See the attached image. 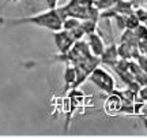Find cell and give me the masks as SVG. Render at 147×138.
<instances>
[{"mask_svg":"<svg viewBox=\"0 0 147 138\" xmlns=\"http://www.w3.org/2000/svg\"><path fill=\"white\" fill-rule=\"evenodd\" d=\"M138 64L140 66V69L144 71V74L147 75V56L144 53H140L139 56H138Z\"/></svg>","mask_w":147,"mask_h":138,"instance_id":"obj_15","label":"cell"},{"mask_svg":"<svg viewBox=\"0 0 147 138\" xmlns=\"http://www.w3.org/2000/svg\"><path fill=\"white\" fill-rule=\"evenodd\" d=\"M0 25H4L7 27L22 26V25H33L37 27H42L51 32H57L63 29V19L59 14L57 8H48L47 11H42L40 14L23 18H15V19H3L0 18Z\"/></svg>","mask_w":147,"mask_h":138,"instance_id":"obj_1","label":"cell"},{"mask_svg":"<svg viewBox=\"0 0 147 138\" xmlns=\"http://www.w3.org/2000/svg\"><path fill=\"white\" fill-rule=\"evenodd\" d=\"M123 99L117 93H110L109 97L105 101V109L109 115H115V114H120V109L123 107Z\"/></svg>","mask_w":147,"mask_h":138,"instance_id":"obj_6","label":"cell"},{"mask_svg":"<svg viewBox=\"0 0 147 138\" xmlns=\"http://www.w3.org/2000/svg\"><path fill=\"white\" fill-rule=\"evenodd\" d=\"M117 14H121V15H131L134 14V0H119L117 4L113 7Z\"/></svg>","mask_w":147,"mask_h":138,"instance_id":"obj_8","label":"cell"},{"mask_svg":"<svg viewBox=\"0 0 147 138\" xmlns=\"http://www.w3.org/2000/svg\"><path fill=\"white\" fill-rule=\"evenodd\" d=\"M134 14L139 19L140 23H146L147 25V8L146 7H138V8H135Z\"/></svg>","mask_w":147,"mask_h":138,"instance_id":"obj_13","label":"cell"},{"mask_svg":"<svg viewBox=\"0 0 147 138\" xmlns=\"http://www.w3.org/2000/svg\"><path fill=\"white\" fill-rule=\"evenodd\" d=\"M10 1H18V0H5L4 4H7V3H10Z\"/></svg>","mask_w":147,"mask_h":138,"instance_id":"obj_19","label":"cell"},{"mask_svg":"<svg viewBox=\"0 0 147 138\" xmlns=\"http://www.w3.org/2000/svg\"><path fill=\"white\" fill-rule=\"evenodd\" d=\"M119 0H95L94 4L95 7L98 8V11H104V10H109V8H113L116 4H117Z\"/></svg>","mask_w":147,"mask_h":138,"instance_id":"obj_10","label":"cell"},{"mask_svg":"<svg viewBox=\"0 0 147 138\" xmlns=\"http://www.w3.org/2000/svg\"><path fill=\"white\" fill-rule=\"evenodd\" d=\"M142 3H143V7H146L147 8V0H142Z\"/></svg>","mask_w":147,"mask_h":138,"instance_id":"obj_18","label":"cell"},{"mask_svg":"<svg viewBox=\"0 0 147 138\" xmlns=\"http://www.w3.org/2000/svg\"><path fill=\"white\" fill-rule=\"evenodd\" d=\"M86 36H87V44H89V48H90V51H91V53L94 56L100 58L101 55H102V52H104V49H105V43H104L102 37L97 32L86 34Z\"/></svg>","mask_w":147,"mask_h":138,"instance_id":"obj_4","label":"cell"},{"mask_svg":"<svg viewBox=\"0 0 147 138\" xmlns=\"http://www.w3.org/2000/svg\"><path fill=\"white\" fill-rule=\"evenodd\" d=\"M53 33V40L55 44L57 47L59 53H67L71 49V47L74 45L75 40L71 36V33L65 29H60L57 32H52Z\"/></svg>","mask_w":147,"mask_h":138,"instance_id":"obj_3","label":"cell"},{"mask_svg":"<svg viewBox=\"0 0 147 138\" xmlns=\"http://www.w3.org/2000/svg\"><path fill=\"white\" fill-rule=\"evenodd\" d=\"M64 93H68L69 89H72L76 82V69L72 64H67V67L64 70Z\"/></svg>","mask_w":147,"mask_h":138,"instance_id":"obj_7","label":"cell"},{"mask_svg":"<svg viewBox=\"0 0 147 138\" xmlns=\"http://www.w3.org/2000/svg\"><path fill=\"white\" fill-rule=\"evenodd\" d=\"M87 80H90L98 89H101L104 93H108V94H110L112 90L115 89V78L101 66H97L90 73Z\"/></svg>","mask_w":147,"mask_h":138,"instance_id":"obj_2","label":"cell"},{"mask_svg":"<svg viewBox=\"0 0 147 138\" xmlns=\"http://www.w3.org/2000/svg\"><path fill=\"white\" fill-rule=\"evenodd\" d=\"M78 26H80V21L75 16H67L63 19V29H65V30H72Z\"/></svg>","mask_w":147,"mask_h":138,"instance_id":"obj_11","label":"cell"},{"mask_svg":"<svg viewBox=\"0 0 147 138\" xmlns=\"http://www.w3.org/2000/svg\"><path fill=\"white\" fill-rule=\"evenodd\" d=\"M119 59H120V56H119V52H117V45L115 43H112L110 45L105 47L102 55L100 56L101 64H106L109 67H113Z\"/></svg>","mask_w":147,"mask_h":138,"instance_id":"obj_5","label":"cell"},{"mask_svg":"<svg viewBox=\"0 0 147 138\" xmlns=\"http://www.w3.org/2000/svg\"><path fill=\"white\" fill-rule=\"evenodd\" d=\"M48 4V8H57V0H45Z\"/></svg>","mask_w":147,"mask_h":138,"instance_id":"obj_16","label":"cell"},{"mask_svg":"<svg viewBox=\"0 0 147 138\" xmlns=\"http://www.w3.org/2000/svg\"><path fill=\"white\" fill-rule=\"evenodd\" d=\"M140 22L138 19L135 14H131V15H127V19H125V29H129V30H134L135 27L139 25Z\"/></svg>","mask_w":147,"mask_h":138,"instance_id":"obj_14","label":"cell"},{"mask_svg":"<svg viewBox=\"0 0 147 138\" xmlns=\"http://www.w3.org/2000/svg\"><path fill=\"white\" fill-rule=\"evenodd\" d=\"M143 123H144V128H146V133H147V118H142Z\"/></svg>","mask_w":147,"mask_h":138,"instance_id":"obj_17","label":"cell"},{"mask_svg":"<svg viewBox=\"0 0 147 138\" xmlns=\"http://www.w3.org/2000/svg\"><path fill=\"white\" fill-rule=\"evenodd\" d=\"M134 34L138 38V41L139 40H147V25L146 23H139L134 29Z\"/></svg>","mask_w":147,"mask_h":138,"instance_id":"obj_12","label":"cell"},{"mask_svg":"<svg viewBox=\"0 0 147 138\" xmlns=\"http://www.w3.org/2000/svg\"><path fill=\"white\" fill-rule=\"evenodd\" d=\"M80 26L83 29L84 34H90V33L97 32V21H93V19H83L80 22Z\"/></svg>","mask_w":147,"mask_h":138,"instance_id":"obj_9","label":"cell"}]
</instances>
